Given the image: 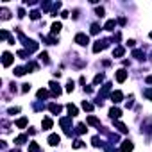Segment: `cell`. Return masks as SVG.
<instances>
[{
  "label": "cell",
  "mask_w": 152,
  "mask_h": 152,
  "mask_svg": "<svg viewBox=\"0 0 152 152\" xmlns=\"http://www.w3.org/2000/svg\"><path fill=\"white\" fill-rule=\"evenodd\" d=\"M25 141H27V136H25V134H20L16 140H15V143H18V145H22V143H25Z\"/></svg>",
  "instance_id": "cell-18"
},
{
  "label": "cell",
  "mask_w": 152,
  "mask_h": 152,
  "mask_svg": "<svg viewBox=\"0 0 152 152\" xmlns=\"http://www.w3.org/2000/svg\"><path fill=\"white\" fill-rule=\"evenodd\" d=\"M150 39H152V32H150Z\"/></svg>",
  "instance_id": "cell-42"
},
{
  "label": "cell",
  "mask_w": 152,
  "mask_h": 152,
  "mask_svg": "<svg viewBox=\"0 0 152 152\" xmlns=\"http://www.w3.org/2000/svg\"><path fill=\"white\" fill-rule=\"evenodd\" d=\"M106 47H108V41H106V39H102V41H95V45H93V52L97 54V52L104 50Z\"/></svg>",
  "instance_id": "cell-2"
},
{
  "label": "cell",
  "mask_w": 152,
  "mask_h": 152,
  "mask_svg": "<svg viewBox=\"0 0 152 152\" xmlns=\"http://www.w3.org/2000/svg\"><path fill=\"white\" fill-rule=\"evenodd\" d=\"M0 38H2V39H11V38H9V32H7V31H2V32H0Z\"/></svg>",
  "instance_id": "cell-32"
},
{
  "label": "cell",
  "mask_w": 152,
  "mask_h": 152,
  "mask_svg": "<svg viewBox=\"0 0 152 152\" xmlns=\"http://www.w3.org/2000/svg\"><path fill=\"white\" fill-rule=\"evenodd\" d=\"M75 43H77V45H82V47H84V45L90 43V38L86 36V34H82V32H79V34L75 36Z\"/></svg>",
  "instance_id": "cell-1"
},
{
  "label": "cell",
  "mask_w": 152,
  "mask_h": 152,
  "mask_svg": "<svg viewBox=\"0 0 152 152\" xmlns=\"http://www.w3.org/2000/svg\"><path fill=\"white\" fill-rule=\"evenodd\" d=\"M18 16L23 18V16H25V11H23V9H18Z\"/></svg>",
  "instance_id": "cell-40"
},
{
  "label": "cell",
  "mask_w": 152,
  "mask_h": 152,
  "mask_svg": "<svg viewBox=\"0 0 152 152\" xmlns=\"http://www.w3.org/2000/svg\"><path fill=\"white\" fill-rule=\"evenodd\" d=\"M50 90H52V95H61V88H59V84L57 82H54V81H52L50 82Z\"/></svg>",
  "instance_id": "cell-9"
},
{
  "label": "cell",
  "mask_w": 152,
  "mask_h": 152,
  "mask_svg": "<svg viewBox=\"0 0 152 152\" xmlns=\"http://www.w3.org/2000/svg\"><path fill=\"white\" fill-rule=\"evenodd\" d=\"M66 109H68V113H70V116H75V115L79 113V111H77V108H75L74 104H68V106H66Z\"/></svg>",
  "instance_id": "cell-14"
},
{
  "label": "cell",
  "mask_w": 152,
  "mask_h": 152,
  "mask_svg": "<svg viewBox=\"0 0 152 152\" xmlns=\"http://www.w3.org/2000/svg\"><path fill=\"white\" fill-rule=\"evenodd\" d=\"M18 111H20V108H9L7 113H9V115H15V113H18Z\"/></svg>",
  "instance_id": "cell-34"
},
{
  "label": "cell",
  "mask_w": 152,
  "mask_h": 152,
  "mask_svg": "<svg viewBox=\"0 0 152 152\" xmlns=\"http://www.w3.org/2000/svg\"><path fill=\"white\" fill-rule=\"evenodd\" d=\"M61 29H63V25L59 23V22H56L54 25H52V31H50V32H52V36H54V34H57V32L61 31Z\"/></svg>",
  "instance_id": "cell-12"
},
{
  "label": "cell",
  "mask_w": 152,
  "mask_h": 152,
  "mask_svg": "<svg viewBox=\"0 0 152 152\" xmlns=\"http://www.w3.org/2000/svg\"><path fill=\"white\" fill-rule=\"evenodd\" d=\"M29 152H39V145L32 141V143L29 145Z\"/></svg>",
  "instance_id": "cell-21"
},
{
  "label": "cell",
  "mask_w": 152,
  "mask_h": 152,
  "mask_svg": "<svg viewBox=\"0 0 152 152\" xmlns=\"http://www.w3.org/2000/svg\"><path fill=\"white\" fill-rule=\"evenodd\" d=\"M125 79H127V72H125L123 68L118 70V72H116V81H118V82H123Z\"/></svg>",
  "instance_id": "cell-8"
},
{
  "label": "cell",
  "mask_w": 152,
  "mask_h": 152,
  "mask_svg": "<svg viewBox=\"0 0 152 152\" xmlns=\"http://www.w3.org/2000/svg\"><path fill=\"white\" fill-rule=\"evenodd\" d=\"M98 31H100V25H98V23L91 25V34H98Z\"/></svg>",
  "instance_id": "cell-27"
},
{
  "label": "cell",
  "mask_w": 152,
  "mask_h": 152,
  "mask_svg": "<svg viewBox=\"0 0 152 152\" xmlns=\"http://www.w3.org/2000/svg\"><path fill=\"white\" fill-rule=\"evenodd\" d=\"M74 88H75L74 81H68V84H66V91H74Z\"/></svg>",
  "instance_id": "cell-31"
},
{
  "label": "cell",
  "mask_w": 152,
  "mask_h": 152,
  "mask_svg": "<svg viewBox=\"0 0 152 152\" xmlns=\"http://www.w3.org/2000/svg\"><path fill=\"white\" fill-rule=\"evenodd\" d=\"M25 68H22V66H18V68H15V75H18V77H22V75H25Z\"/></svg>",
  "instance_id": "cell-20"
},
{
  "label": "cell",
  "mask_w": 152,
  "mask_h": 152,
  "mask_svg": "<svg viewBox=\"0 0 152 152\" xmlns=\"http://www.w3.org/2000/svg\"><path fill=\"white\" fill-rule=\"evenodd\" d=\"M41 125H43V129H50L52 127V120L50 118H45V120L41 122Z\"/></svg>",
  "instance_id": "cell-19"
},
{
  "label": "cell",
  "mask_w": 152,
  "mask_h": 152,
  "mask_svg": "<svg viewBox=\"0 0 152 152\" xmlns=\"http://www.w3.org/2000/svg\"><path fill=\"white\" fill-rule=\"evenodd\" d=\"M2 63H4V66H11V64H13V54H9V52H4Z\"/></svg>",
  "instance_id": "cell-3"
},
{
  "label": "cell",
  "mask_w": 152,
  "mask_h": 152,
  "mask_svg": "<svg viewBox=\"0 0 152 152\" xmlns=\"http://www.w3.org/2000/svg\"><path fill=\"white\" fill-rule=\"evenodd\" d=\"M133 149H134V145H133V141L125 140V141L122 143V152H133Z\"/></svg>",
  "instance_id": "cell-5"
},
{
  "label": "cell",
  "mask_w": 152,
  "mask_h": 152,
  "mask_svg": "<svg viewBox=\"0 0 152 152\" xmlns=\"http://www.w3.org/2000/svg\"><path fill=\"white\" fill-rule=\"evenodd\" d=\"M115 127H116L118 131H120V133H127V127H125V125H123L122 122H118V120L115 122Z\"/></svg>",
  "instance_id": "cell-16"
},
{
  "label": "cell",
  "mask_w": 152,
  "mask_h": 152,
  "mask_svg": "<svg viewBox=\"0 0 152 152\" xmlns=\"http://www.w3.org/2000/svg\"><path fill=\"white\" fill-rule=\"evenodd\" d=\"M39 59H41V61L45 63V64H48L50 61H48V54H47V52H43V54H39Z\"/></svg>",
  "instance_id": "cell-25"
},
{
  "label": "cell",
  "mask_w": 152,
  "mask_h": 152,
  "mask_svg": "<svg viewBox=\"0 0 152 152\" xmlns=\"http://www.w3.org/2000/svg\"><path fill=\"white\" fill-rule=\"evenodd\" d=\"M109 116L113 118V120H116V118L122 116V111L118 109V108H111V109H109Z\"/></svg>",
  "instance_id": "cell-7"
},
{
  "label": "cell",
  "mask_w": 152,
  "mask_h": 152,
  "mask_svg": "<svg viewBox=\"0 0 152 152\" xmlns=\"http://www.w3.org/2000/svg\"><path fill=\"white\" fill-rule=\"evenodd\" d=\"M91 143H93V145H95V147H100V145H102V141H100V140H98V136H95V138H93V140H91Z\"/></svg>",
  "instance_id": "cell-30"
},
{
  "label": "cell",
  "mask_w": 152,
  "mask_h": 152,
  "mask_svg": "<svg viewBox=\"0 0 152 152\" xmlns=\"http://www.w3.org/2000/svg\"><path fill=\"white\" fill-rule=\"evenodd\" d=\"M59 141H61V138H59V134H50V136H48V145H52V147H56V145H59Z\"/></svg>",
  "instance_id": "cell-6"
},
{
  "label": "cell",
  "mask_w": 152,
  "mask_h": 152,
  "mask_svg": "<svg viewBox=\"0 0 152 152\" xmlns=\"http://www.w3.org/2000/svg\"><path fill=\"white\" fill-rule=\"evenodd\" d=\"M84 91H86V93H91V91H93V88H91V86H84Z\"/></svg>",
  "instance_id": "cell-39"
},
{
  "label": "cell",
  "mask_w": 152,
  "mask_h": 152,
  "mask_svg": "<svg viewBox=\"0 0 152 152\" xmlns=\"http://www.w3.org/2000/svg\"><path fill=\"white\" fill-rule=\"evenodd\" d=\"M2 18H4V20H9V18H11V13H9L7 9H2Z\"/></svg>",
  "instance_id": "cell-29"
},
{
  "label": "cell",
  "mask_w": 152,
  "mask_h": 152,
  "mask_svg": "<svg viewBox=\"0 0 152 152\" xmlns=\"http://www.w3.org/2000/svg\"><path fill=\"white\" fill-rule=\"evenodd\" d=\"M31 90V84H22V91L25 93V91H29Z\"/></svg>",
  "instance_id": "cell-38"
},
{
  "label": "cell",
  "mask_w": 152,
  "mask_h": 152,
  "mask_svg": "<svg viewBox=\"0 0 152 152\" xmlns=\"http://www.w3.org/2000/svg\"><path fill=\"white\" fill-rule=\"evenodd\" d=\"M133 57H136V59H143L145 54H143L141 50H133Z\"/></svg>",
  "instance_id": "cell-22"
},
{
  "label": "cell",
  "mask_w": 152,
  "mask_h": 152,
  "mask_svg": "<svg viewBox=\"0 0 152 152\" xmlns=\"http://www.w3.org/2000/svg\"><path fill=\"white\" fill-rule=\"evenodd\" d=\"M102 81H104V74H98V75H95V79H93V82H95V84L102 82Z\"/></svg>",
  "instance_id": "cell-28"
},
{
  "label": "cell",
  "mask_w": 152,
  "mask_h": 152,
  "mask_svg": "<svg viewBox=\"0 0 152 152\" xmlns=\"http://www.w3.org/2000/svg\"><path fill=\"white\" fill-rule=\"evenodd\" d=\"M143 95L147 97V98H150V100H152V90H145V91H143Z\"/></svg>",
  "instance_id": "cell-35"
},
{
  "label": "cell",
  "mask_w": 152,
  "mask_h": 152,
  "mask_svg": "<svg viewBox=\"0 0 152 152\" xmlns=\"http://www.w3.org/2000/svg\"><path fill=\"white\" fill-rule=\"evenodd\" d=\"M48 109H50V111H52L54 115H59V113L63 111V108H61L59 104H50V106H48Z\"/></svg>",
  "instance_id": "cell-10"
},
{
  "label": "cell",
  "mask_w": 152,
  "mask_h": 152,
  "mask_svg": "<svg viewBox=\"0 0 152 152\" xmlns=\"http://www.w3.org/2000/svg\"><path fill=\"white\" fill-rule=\"evenodd\" d=\"M147 82H149V84H152V75H149V77H147Z\"/></svg>",
  "instance_id": "cell-41"
},
{
  "label": "cell",
  "mask_w": 152,
  "mask_h": 152,
  "mask_svg": "<svg viewBox=\"0 0 152 152\" xmlns=\"http://www.w3.org/2000/svg\"><path fill=\"white\" fill-rule=\"evenodd\" d=\"M123 54H125V50H123V47H116V48L113 50V56H115V57H122Z\"/></svg>",
  "instance_id": "cell-13"
},
{
  "label": "cell",
  "mask_w": 152,
  "mask_h": 152,
  "mask_svg": "<svg viewBox=\"0 0 152 152\" xmlns=\"http://www.w3.org/2000/svg\"><path fill=\"white\" fill-rule=\"evenodd\" d=\"M31 18H32V20H38V18H39V11H32V13H31Z\"/></svg>",
  "instance_id": "cell-33"
},
{
  "label": "cell",
  "mask_w": 152,
  "mask_h": 152,
  "mask_svg": "<svg viewBox=\"0 0 152 152\" xmlns=\"http://www.w3.org/2000/svg\"><path fill=\"white\" fill-rule=\"evenodd\" d=\"M115 27H116V22H115V20H108V22H106V25H104L106 31H113Z\"/></svg>",
  "instance_id": "cell-11"
},
{
  "label": "cell",
  "mask_w": 152,
  "mask_h": 152,
  "mask_svg": "<svg viewBox=\"0 0 152 152\" xmlns=\"http://www.w3.org/2000/svg\"><path fill=\"white\" fill-rule=\"evenodd\" d=\"M25 125H27V118H20V120H16V127H20V129H23Z\"/></svg>",
  "instance_id": "cell-17"
},
{
  "label": "cell",
  "mask_w": 152,
  "mask_h": 152,
  "mask_svg": "<svg viewBox=\"0 0 152 152\" xmlns=\"http://www.w3.org/2000/svg\"><path fill=\"white\" fill-rule=\"evenodd\" d=\"M82 145H84V143H82L81 140H77V141L74 143V149H81V147H82Z\"/></svg>",
  "instance_id": "cell-36"
},
{
  "label": "cell",
  "mask_w": 152,
  "mask_h": 152,
  "mask_svg": "<svg viewBox=\"0 0 152 152\" xmlns=\"http://www.w3.org/2000/svg\"><path fill=\"white\" fill-rule=\"evenodd\" d=\"M122 98H123V93L122 91H113V93H111V100H113L115 104H118V102H122Z\"/></svg>",
  "instance_id": "cell-4"
},
{
  "label": "cell",
  "mask_w": 152,
  "mask_h": 152,
  "mask_svg": "<svg viewBox=\"0 0 152 152\" xmlns=\"http://www.w3.org/2000/svg\"><path fill=\"white\" fill-rule=\"evenodd\" d=\"M97 16H104V7H97Z\"/></svg>",
  "instance_id": "cell-37"
},
{
  "label": "cell",
  "mask_w": 152,
  "mask_h": 152,
  "mask_svg": "<svg viewBox=\"0 0 152 152\" xmlns=\"http://www.w3.org/2000/svg\"><path fill=\"white\" fill-rule=\"evenodd\" d=\"M82 109H84V111H91V109H93V104H90V102L84 100V102H82Z\"/></svg>",
  "instance_id": "cell-26"
},
{
  "label": "cell",
  "mask_w": 152,
  "mask_h": 152,
  "mask_svg": "<svg viewBox=\"0 0 152 152\" xmlns=\"http://www.w3.org/2000/svg\"><path fill=\"white\" fill-rule=\"evenodd\" d=\"M86 131H88V129H86L84 123H79V125H77V133H79V134H84Z\"/></svg>",
  "instance_id": "cell-24"
},
{
  "label": "cell",
  "mask_w": 152,
  "mask_h": 152,
  "mask_svg": "<svg viewBox=\"0 0 152 152\" xmlns=\"http://www.w3.org/2000/svg\"><path fill=\"white\" fill-rule=\"evenodd\" d=\"M48 95H50V93H48L47 90H39V91H38V98H47Z\"/></svg>",
  "instance_id": "cell-23"
},
{
  "label": "cell",
  "mask_w": 152,
  "mask_h": 152,
  "mask_svg": "<svg viewBox=\"0 0 152 152\" xmlns=\"http://www.w3.org/2000/svg\"><path fill=\"white\" fill-rule=\"evenodd\" d=\"M86 122H88L90 125H95V127H100V122H98L95 116H88V120H86Z\"/></svg>",
  "instance_id": "cell-15"
}]
</instances>
